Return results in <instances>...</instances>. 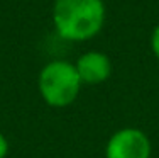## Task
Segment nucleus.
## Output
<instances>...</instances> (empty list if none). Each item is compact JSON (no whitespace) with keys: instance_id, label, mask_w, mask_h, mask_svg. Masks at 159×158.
Here are the masks:
<instances>
[{"instance_id":"1","label":"nucleus","mask_w":159,"mask_h":158,"mask_svg":"<svg viewBox=\"0 0 159 158\" xmlns=\"http://www.w3.org/2000/svg\"><path fill=\"white\" fill-rule=\"evenodd\" d=\"M52 21L61 37L85 41L100 32L105 21V5L102 0H56Z\"/></svg>"},{"instance_id":"2","label":"nucleus","mask_w":159,"mask_h":158,"mask_svg":"<svg viewBox=\"0 0 159 158\" xmlns=\"http://www.w3.org/2000/svg\"><path fill=\"white\" fill-rule=\"evenodd\" d=\"M39 93L51 107H66L80 95L81 80L75 65L63 60L51 61L39 73Z\"/></svg>"},{"instance_id":"3","label":"nucleus","mask_w":159,"mask_h":158,"mask_svg":"<svg viewBox=\"0 0 159 158\" xmlns=\"http://www.w3.org/2000/svg\"><path fill=\"white\" fill-rule=\"evenodd\" d=\"M105 158H151V140L137 127L119 129L105 146Z\"/></svg>"},{"instance_id":"4","label":"nucleus","mask_w":159,"mask_h":158,"mask_svg":"<svg viewBox=\"0 0 159 158\" xmlns=\"http://www.w3.org/2000/svg\"><path fill=\"white\" fill-rule=\"evenodd\" d=\"M78 75L81 84H90V85H97L105 82L112 73V63L108 60L107 55L100 51H88L83 56H80L76 65Z\"/></svg>"},{"instance_id":"5","label":"nucleus","mask_w":159,"mask_h":158,"mask_svg":"<svg viewBox=\"0 0 159 158\" xmlns=\"http://www.w3.org/2000/svg\"><path fill=\"white\" fill-rule=\"evenodd\" d=\"M151 48H152V53L156 55V58L159 60V26L152 32V37H151Z\"/></svg>"},{"instance_id":"6","label":"nucleus","mask_w":159,"mask_h":158,"mask_svg":"<svg viewBox=\"0 0 159 158\" xmlns=\"http://www.w3.org/2000/svg\"><path fill=\"white\" fill-rule=\"evenodd\" d=\"M7 155H9V141L0 133V158H5Z\"/></svg>"}]
</instances>
